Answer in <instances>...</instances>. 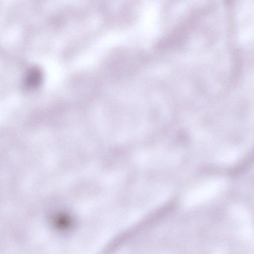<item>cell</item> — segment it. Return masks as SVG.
Returning <instances> with one entry per match:
<instances>
[{"label": "cell", "instance_id": "cell-1", "mask_svg": "<svg viewBox=\"0 0 254 254\" xmlns=\"http://www.w3.org/2000/svg\"><path fill=\"white\" fill-rule=\"evenodd\" d=\"M42 80V73L37 67H32L27 72L25 78V85L29 88H34L38 86Z\"/></svg>", "mask_w": 254, "mask_h": 254}]
</instances>
